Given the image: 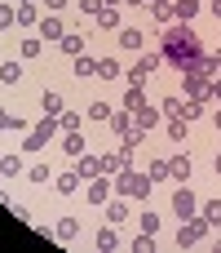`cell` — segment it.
I'll return each mask as SVG.
<instances>
[{
	"label": "cell",
	"instance_id": "obj_15",
	"mask_svg": "<svg viewBox=\"0 0 221 253\" xmlns=\"http://www.w3.org/2000/svg\"><path fill=\"white\" fill-rule=\"evenodd\" d=\"M58 44H62V53H71V58H75V53L84 49V36H80V31H62V40H58Z\"/></svg>",
	"mask_w": 221,
	"mask_h": 253
},
{
	"label": "cell",
	"instance_id": "obj_13",
	"mask_svg": "<svg viewBox=\"0 0 221 253\" xmlns=\"http://www.w3.org/2000/svg\"><path fill=\"white\" fill-rule=\"evenodd\" d=\"M106 200H111V182H106V178L89 182V205H106Z\"/></svg>",
	"mask_w": 221,
	"mask_h": 253
},
{
	"label": "cell",
	"instance_id": "obj_40",
	"mask_svg": "<svg viewBox=\"0 0 221 253\" xmlns=\"http://www.w3.org/2000/svg\"><path fill=\"white\" fill-rule=\"evenodd\" d=\"M102 9H106V4H102V0H80V13H93V18H97V13H102Z\"/></svg>",
	"mask_w": 221,
	"mask_h": 253
},
{
	"label": "cell",
	"instance_id": "obj_2",
	"mask_svg": "<svg viewBox=\"0 0 221 253\" xmlns=\"http://www.w3.org/2000/svg\"><path fill=\"white\" fill-rule=\"evenodd\" d=\"M151 173H133V169H124V173H115V196H151Z\"/></svg>",
	"mask_w": 221,
	"mask_h": 253
},
{
	"label": "cell",
	"instance_id": "obj_42",
	"mask_svg": "<svg viewBox=\"0 0 221 253\" xmlns=\"http://www.w3.org/2000/svg\"><path fill=\"white\" fill-rule=\"evenodd\" d=\"M22 58H40V40H22Z\"/></svg>",
	"mask_w": 221,
	"mask_h": 253
},
{
	"label": "cell",
	"instance_id": "obj_14",
	"mask_svg": "<svg viewBox=\"0 0 221 253\" xmlns=\"http://www.w3.org/2000/svg\"><path fill=\"white\" fill-rule=\"evenodd\" d=\"M120 44H124V49H133V53H137V49H142V44H146V36H142V31H137V27H124V31H120Z\"/></svg>",
	"mask_w": 221,
	"mask_h": 253
},
{
	"label": "cell",
	"instance_id": "obj_31",
	"mask_svg": "<svg viewBox=\"0 0 221 253\" xmlns=\"http://www.w3.org/2000/svg\"><path fill=\"white\" fill-rule=\"evenodd\" d=\"M111 102H89V120H111Z\"/></svg>",
	"mask_w": 221,
	"mask_h": 253
},
{
	"label": "cell",
	"instance_id": "obj_53",
	"mask_svg": "<svg viewBox=\"0 0 221 253\" xmlns=\"http://www.w3.org/2000/svg\"><path fill=\"white\" fill-rule=\"evenodd\" d=\"M18 4H31V0H18Z\"/></svg>",
	"mask_w": 221,
	"mask_h": 253
},
{
	"label": "cell",
	"instance_id": "obj_41",
	"mask_svg": "<svg viewBox=\"0 0 221 253\" xmlns=\"http://www.w3.org/2000/svg\"><path fill=\"white\" fill-rule=\"evenodd\" d=\"M0 129H27L18 116H9V111H0Z\"/></svg>",
	"mask_w": 221,
	"mask_h": 253
},
{
	"label": "cell",
	"instance_id": "obj_16",
	"mask_svg": "<svg viewBox=\"0 0 221 253\" xmlns=\"http://www.w3.org/2000/svg\"><path fill=\"white\" fill-rule=\"evenodd\" d=\"M159 111H164L168 120H186V102H182V98H164V102H159Z\"/></svg>",
	"mask_w": 221,
	"mask_h": 253
},
{
	"label": "cell",
	"instance_id": "obj_43",
	"mask_svg": "<svg viewBox=\"0 0 221 253\" xmlns=\"http://www.w3.org/2000/svg\"><path fill=\"white\" fill-rule=\"evenodd\" d=\"M204 116V102H186V120H199Z\"/></svg>",
	"mask_w": 221,
	"mask_h": 253
},
{
	"label": "cell",
	"instance_id": "obj_8",
	"mask_svg": "<svg viewBox=\"0 0 221 253\" xmlns=\"http://www.w3.org/2000/svg\"><path fill=\"white\" fill-rule=\"evenodd\" d=\"M173 209H177L182 218H190V213L199 209V205H195V191H190V187H177V191H173Z\"/></svg>",
	"mask_w": 221,
	"mask_h": 253
},
{
	"label": "cell",
	"instance_id": "obj_10",
	"mask_svg": "<svg viewBox=\"0 0 221 253\" xmlns=\"http://www.w3.org/2000/svg\"><path fill=\"white\" fill-rule=\"evenodd\" d=\"M97 249H102V253L120 249V227H115V222H106V227L97 231Z\"/></svg>",
	"mask_w": 221,
	"mask_h": 253
},
{
	"label": "cell",
	"instance_id": "obj_7",
	"mask_svg": "<svg viewBox=\"0 0 221 253\" xmlns=\"http://www.w3.org/2000/svg\"><path fill=\"white\" fill-rule=\"evenodd\" d=\"M159 120H164V111H159V107H151V102H146L142 111H133V125H137L142 133H151V129H155Z\"/></svg>",
	"mask_w": 221,
	"mask_h": 253
},
{
	"label": "cell",
	"instance_id": "obj_5",
	"mask_svg": "<svg viewBox=\"0 0 221 253\" xmlns=\"http://www.w3.org/2000/svg\"><path fill=\"white\" fill-rule=\"evenodd\" d=\"M128 165H133V147H128V142H124L120 151H111V156H102V173H106V178H111V173H124Z\"/></svg>",
	"mask_w": 221,
	"mask_h": 253
},
{
	"label": "cell",
	"instance_id": "obj_22",
	"mask_svg": "<svg viewBox=\"0 0 221 253\" xmlns=\"http://www.w3.org/2000/svg\"><path fill=\"white\" fill-rule=\"evenodd\" d=\"M124 107H128V111H142V107H146V93H142L137 84H128V93H124Z\"/></svg>",
	"mask_w": 221,
	"mask_h": 253
},
{
	"label": "cell",
	"instance_id": "obj_49",
	"mask_svg": "<svg viewBox=\"0 0 221 253\" xmlns=\"http://www.w3.org/2000/svg\"><path fill=\"white\" fill-rule=\"evenodd\" d=\"M102 4H111V9H115V4H124V0H102Z\"/></svg>",
	"mask_w": 221,
	"mask_h": 253
},
{
	"label": "cell",
	"instance_id": "obj_26",
	"mask_svg": "<svg viewBox=\"0 0 221 253\" xmlns=\"http://www.w3.org/2000/svg\"><path fill=\"white\" fill-rule=\"evenodd\" d=\"M0 173H4V178H18V173H22V160H18V156H0Z\"/></svg>",
	"mask_w": 221,
	"mask_h": 253
},
{
	"label": "cell",
	"instance_id": "obj_54",
	"mask_svg": "<svg viewBox=\"0 0 221 253\" xmlns=\"http://www.w3.org/2000/svg\"><path fill=\"white\" fill-rule=\"evenodd\" d=\"M146 4H159V0H146Z\"/></svg>",
	"mask_w": 221,
	"mask_h": 253
},
{
	"label": "cell",
	"instance_id": "obj_30",
	"mask_svg": "<svg viewBox=\"0 0 221 253\" xmlns=\"http://www.w3.org/2000/svg\"><path fill=\"white\" fill-rule=\"evenodd\" d=\"M0 80H4V84H18V80H22V67H18V62H4V67H0Z\"/></svg>",
	"mask_w": 221,
	"mask_h": 253
},
{
	"label": "cell",
	"instance_id": "obj_4",
	"mask_svg": "<svg viewBox=\"0 0 221 253\" xmlns=\"http://www.w3.org/2000/svg\"><path fill=\"white\" fill-rule=\"evenodd\" d=\"M182 80H186L190 102H208V98H213V80H208V76H199V71H182Z\"/></svg>",
	"mask_w": 221,
	"mask_h": 253
},
{
	"label": "cell",
	"instance_id": "obj_27",
	"mask_svg": "<svg viewBox=\"0 0 221 253\" xmlns=\"http://www.w3.org/2000/svg\"><path fill=\"white\" fill-rule=\"evenodd\" d=\"M75 236H80V222L75 218H62L58 222V240H75Z\"/></svg>",
	"mask_w": 221,
	"mask_h": 253
},
{
	"label": "cell",
	"instance_id": "obj_35",
	"mask_svg": "<svg viewBox=\"0 0 221 253\" xmlns=\"http://www.w3.org/2000/svg\"><path fill=\"white\" fill-rule=\"evenodd\" d=\"M168 138L173 142H186V120H168Z\"/></svg>",
	"mask_w": 221,
	"mask_h": 253
},
{
	"label": "cell",
	"instance_id": "obj_51",
	"mask_svg": "<svg viewBox=\"0 0 221 253\" xmlns=\"http://www.w3.org/2000/svg\"><path fill=\"white\" fill-rule=\"evenodd\" d=\"M217 173H221V156H217Z\"/></svg>",
	"mask_w": 221,
	"mask_h": 253
},
{
	"label": "cell",
	"instance_id": "obj_32",
	"mask_svg": "<svg viewBox=\"0 0 221 253\" xmlns=\"http://www.w3.org/2000/svg\"><path fill=\"white\" fill-rule=\"evenodd\" d=\"M115 22H120V18H115V9L106 4V9L97 13V27H102V31H115Z\"/></svg>",
	"mask_w": 221,
	"mask_h": 253
},
{
	"label": "cell",
	"instance_id": "obj_38",
	"mask_svg": "<svg viewBox=\"0 0 221 253\" xmlns=\"http://www.w3.org/2000/svg\"><path fill=\"white\" fill-rule=\"evenodd\" d=\"M146 9H151V13H155V18H159V22H173V9H168V4H164V0H159V4H146Z\"/></svg>",
	"mask_w": 221,
	"mask_h": 253
},
{
	"label": "cell",
	"instance_id": "obj_17",
	"mask_svg": "<svg viewBox=\"0 0 221 253\" xmlns=\"http://www.w3.org/2000/svg\"><path fill=\"white\" fill-rule=\"evenodd\" d=\"M62 151H66V156H71V160H80V156H84V138H80V129H75V133H66V138H62Z\"/></svg>",
	"mask_w": 221,
	"mask_h": 253
},
{
	"label": "cell",
	"instance_id": "obj_25",
	"mask_svg": "<svg viewBox=\"0 0 221 253\" xmlns=\"http://www.w3.org/2000/svg\"><path fill=\"white\" fill-rule=\"evenodd\" d=\"M97 76H102V80H115V76H124V71H120L115 58H102V62H97Z\"/></svg>",
	"mask_w": 221,
	"mask_h": 253
},
{
	"label": "cell",
	"instance_id": "obj_9",
	"mask_svg": "<svg viewBox=\"0 0 221 253\" xmlns=\"http://www.w3.org/2000/svg\"><path fill=\"white\" fill-rule=\"evenodd\" d=\"M190 173H195L190 156H173V160H168V178H177V182H190Z\"/></svg>",
	"mask_w": 221,
	"mask_h": 253
},
{
	"label": "cell",
	"instance_id": "obj_44",
	"mask_svg": "<svg viewBox=\"0 0 221 253\" xmlns=\"http://www.w3.org/2000/svg\"><path fill=\"white\" fill-rule=\"evenodd\" d=\"M13 13H18V9H9V4H0V31H4L9 22H13Z\"/></svg>",
	"mask_w": 221,
	"mask_h": 253
},
{
	"label": "cell",
	"instance_id": "obj_24",
	"mask_svg": "<svg viewBox=\"0 0 221 253\" xmlns=\"http://www.w3.org/2000/svg\"><path fill=\"white\" fill-rule=\"evenodd\" d=\"M53 187H58V191H62V196H71V191H75V187H80V173H75V169H71V173H62V178H53Z\"/></svg>",
	"mask_w": 221,
	"mask_h": 253
},
{
	"label": "cell",
	"instance_id": "obj_19",
	"mask_svg": "<svg viewBox=\"0 0 221 253\" xmlns=\"http://www.w3.org/2000/svg\"><path fill=\"white\" fill-rule=\"evenodd\" d=\"M195 13H199V0H177V4H173V18H177V22H190Z\"/></svg>",
	"mask_w": 221,
	"mask_h": 253
},
{
	"label": "cell",
	"instance_id": "obj_48",
	"mask_svg": "<svg viewBox=\"0 0 221 253\" xmlns=\"http://www.w3.org/2000/svg\"><path fill=\"white\" fill-rule=\"evenodd\" d=\"M213 62H217V71H221V49H217V53H213Z\"/></svg>",
	"mask_w": 221,
	"mask_h": 253
},
{
	"label": "cell",
	"instance_id": "obj_23",
	"mask_svg": "<svg viewBox=\"0 0 221 253\" xmlns=\"http://www.w3.org/2000/svg\"><path fill=\"white\" fill-rule=\"evenodd\" d=\"M40 107H44V116H62V93H53V89H49V93L40 98Z\"/></svg>",
	"mask_w": 221,
	"mask_h": 253
},
{
	"label": "cell",
	"instance_id": "obj_29",
	"mask_svg": "<svg viewBox=\"0 0 221 253\" xmlns=\"http://www.w3.org/2000/svg\"><path fill=\"white\" fill-rule=\"evenodd\" d=\"M75 76H97V62L84 58V53H75Z\"/></svg>",
	"mask_w": 221,
	"mask_h": 253
},
{
	"label": "cell",
	"instance_id": "obj_20",
	"mask_svg": "<svg viewBox=\"0 0 221 253\" xmlns=\"http://www.w3.org/2000/svg\"><path fill=\"white\" fill-rule=\"evenodd\" d=\"M13 22H18V27H35V22H40V13H35V4H18V13H13Z\"/></svg>",
	"mask_w": 221,
	"mask_h": 253
},
{
	"label": "cell",
	"instance_id": "obj_12",
	"mask_svg": "<svg viewBox=\"0 0 221 253\" xmlns=\"http://www.w3.org/2000/svg\"><path fill=\"white\" fill-rule=\"evenodd\" d=\"M106 125H111L120 138H124L128 129H137V125H133V111H128V107H124V111H111V120H106Z\"/></svg>",
	"mask_w": 221,
	"mask_h": 253
},
{
	"label": "cell",
	"instance_id": "obj_47",
	"mask_svg": "<svg viewBox=\"0 0 221 253\" xmlns=\"http://www.w3.org/2000/svg\"><path fill=\"white\" fill-rule=\"evenodd\" d=\"M213 98H217V102H221V76H217V80H213Z\"/></svg>",
	"mask_w": 221,
	"mask_h": 253
},
{
	"label": "cell",
	"instance_id": "obj_52",
	"mask_svg": "<svg viewBox=\"0 0 221 253\" xmlns=\"http://www.w3.org/2000/svg\"><path fill=\"white\" fill-rule=\"evenodd\" d=\"M217 129H221V111H217Z\"/></svg>",
	"mask_w": 221,
	"mask_h": 253
},
{
	"label": "cell",
	"instance_id": "obj_3",
	"mask_svg": "<svg viewBox=\"0 0 221 253\" xmlns=\"http://www.w3.org/2000/svg\"><path fill=\"white\" fill-rule=\"evenodd\" d=\"M159 62H164V53H142V58H137V67L128 71V84H137V89H142V84L155 76V67H159Z\"/></svg>",
	"mask_w": 221,
	"mask_h": 253
},
{
	"label": "cell",
	"instance_id": "obj_39",
	"mask_svg": "<svg viewBox=\"0 0 221 253\" xmlns=\"http://www.w3.org/2000/svg\"><path fill=\"white\" fill-rule=\"evenodd\" d=\"M159 178H168V160H151V182H159Z\"/></svg>",
	"mask_w": 221,
	"mask_h": 253
},
{
	"label": "cell",
	"instance_id": "obj_1",
	"mask_svg": "<svg viewBox=\"0 0 221 253\" xmlns=\"http://www.w3.org/2000/svg\"><path fill=\"white\" fill-rule=\"evenodd\" d=\"M159 53H164V62H173L177 71H190V67L204 58V40L195 36V27H190V22H173V27L164 31Z\"/></svg>",
	"mask_w": 221,
	"mask_h": 253
},
{
	"label": "cell",
	"instance_id": "obj_34",
	"mask_svg": "<svg viewBox=\"0 0 221 253\" xmlns=\"http://www.w3.org/2000/svg\"><path fill=\"white\" fill-rule=\"evenodd\" d=\"M133 249H137V253H155V236H151V231H142V236L133 240Z\"/></svg>",
	"mask_w": 221,
	"mask_h": 253
},
{
	"label": "cell",
	"instance_id": "obj_18",
	"mask_svg": "<svg viewBox=\"0 0 221 253\" xmlns=\"http://www.w3.org/2000/svg\"><path fill=\"white\" fill-rule=\"evenodd\" d=\"M124 218H128V205H124L120 196H115V200H106V222H115V227H120Z\"/></svg>",
	"mask_w": 221,
	"mask_h": 253
},
{
	"label": "cell",
	"instance_id": "obj_36",
	"mask_svg": "<svg viewBox=\"0 0 221 253\" xmlns=\"http://www.w3.org/2000/svg\"><path fill=\"white\" fill-rule=\"evenodd\" d=\"M27 178H31V182H40V187H44V182H53V173H49V165H35V169H31Z\"/></svg>",
	"mask_w": 221,
	"mask_h": 253
},
{
	"label": "cell",
	"instance_id": "obj_46",
	"mask_svg": "<svg viewBox=\"0 0 221 253\" xmlns=\"http://www.w3.org/2000/svg\"><path fill=\"white\" fill-rule=\"evenodd\" d=\"M208 9H213V13H217V22H221V0H208Z\"/></svg>",
	"mask_w": 221,
	"mask_h": 253
},
{
	"label": "cell",
	"instance_id": "obj_6",
	"mask_svg": "<svg viewBox=\"0 0 221 253\" xmlns=\"http://www.w3.org/2000/svg\"><path fill=\"white\" fill-rule=\"evenodd\" d=\"M204 231H208V222L190 213V218L182 222V231H177V245H182V249H186V245H199V240H204Z\"/></svg>",
	"mask_w": 221,
	"mask_h": 253
},
{
	"label": "cell",
	"instance_id": "obj_11",
	"mask_svg": "<svg viewBox=\"0 0 221 253\" xmlns=\"http://www.w3.org/2000/svg\"><path fill=\"white\" fill-rule=\"evenodd\" d=\"M62 31H66V27H62L58 13H49V18L40 22V40H62Z\"/></svg>",
	"mask_w": 221,
	"mask_h": 253
},
{
	"label": "cell",
	"instance_id": "obj_37",
	"mask_svg": "<svg viewBox=\"0 0 221 253\" xmlns=\"http://www.w3.org/2000/svg\"><path fill=\"white\" fill-rule=\"evenodd\" d=\"M142 231H151V236L159 231V213H155V209H146V213H142Z\"/></svg>",
	"mask_w": 221,
	"mask_h": 253
},
{
	"label": "cell",
	"instance_id": "obj_33",
	"mask_svg": "<svg viewBox=\"0 0 221 253\" xmlns=\"http://www.w3.org/2000/svg\"><path fill=\"white\" fill-rule=\"evenodd\" d=\"M58 125H62V133H75V129H80V116H75V111H62Z\"/></svg>",
	"mask_w": 221,
	"mask_h": 253
},
{
	"label": "cell",
	"instance_id": "obj_50",
	"mask_svg": "<svg viewBox=\"0 0 221 253\" xmlns=\"http://www.w3.org/2000/svg\"><path fill=\"white\" fill-rule=\"evenodd\" d=\"M124 4H146V0H124Z\"/></svg>",
	"mask_w": 221,
	"mask_h": 253
},
{
	"label": "cell",
	"instance_id": "obj_21",
	"mask_svg": "<svg viewBox=\"0 0 221 253\" xmlns=\"http://www.w3.org/2000/svg\"><path fill=\"white\" fill-rule=\"evenodd\" d=\"M75 173H80V178H97V173H102V160H93V156H80Z\"/></svg>",
	"mask_w": 221,
	"mask_h": 253
},
{
	"label": "cell",
	"instance_id": "obj_45",
	"mask_svg": "<svg viewBox=\"0 0 221 253\" xmlns=\"http://www.w3.org/2000/svg\"><path fill=\"white\" fill-rule=\"evenodd\" d=\"M44 9H49V13H58V9H66V0H44Z\"/></svg>",
	"mask_w": 221,
	"mask_h": 253
},
{
	"label": "cell",
	"instance_id": "obj_28",
	"mask_svg": "<svg viewBox=\"0 0 221 253\" xmlns=\"http://www.w3.org/2000/svg\"><path fill=\"white\" fill-rule=\"evenodd\" d=\"M204 222L208 227H221V200H208L204 205Z\"/></svg>",
	"mask_w": 221,
	"mask_h": 253
}]
</instances>
